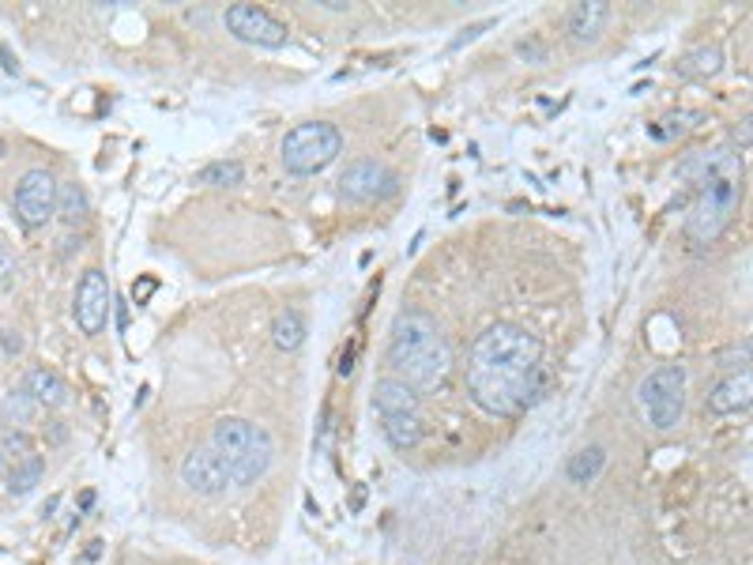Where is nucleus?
<instances>
[{
  "label": "nucleus",
  "mask_w": 753,
  "mask_h": 565,
  "mask_svg": "<svg viewBox=\"0 0 753 565\" xmlns=\"http://www.w3.org/2000/svg\"><path fill=\"white\" fill-rule=\"evenodd\" d=\"M118 306V329L125 332L128 329V302H113Z\"/></svg>",
  "instance_id": "32"
},
{
  "label": "nucleus",
  "mask_w": 753,
  "mask_h": 565,
  "mask_svg": "<svg viewBox=\"0 0 753 565\" xmlns=\"http://www.w3.org/2000/svg\"><path fill=\"white\" fill-rule=\"evenodd\" d=\"M0 343H4L8 355H20V351H23V335H20V332H12V329L0 332Z\"/></svg>",
  "instance_id": "30"
},
{
  "label": "nucleus",
  "mask_w": 753,
  "mask_h": 565,
  "mask_svg": "<svg viewBox=\"0 0 753 565\" xmlns=\"http://www.w3.org/2000/svg\"><path fill=\"white\" fill-rule=\"evenodd\" d=\"M753 407V370H731L719 377L716 389L708 392L712 415H739Z\"/></svg>",
  "instance_id": "12"
},
{
  "label": "nucleus",
  "mask_w": 753,
  "mask_h": 565,
  "mask_svg": "<svg viewBox=\"0 0 753 565\" xmlns=\"http://www.w3.org/2000/svg\"><path fill=\"white\" fill-rule=\"evenodd\" d=\"M678 174H682V182L698 185V200L686 216V234L701 245L716 242L731 226L735 211L742 204V155L731 151V147L698 151L693 159L682 162Z\"/></svg>",
  "instance_id": "2"
},
{
  "label": "nucleus",
  "mask_w": 753,
  "mask_h": 565,
  "mask_svg": "<svg viewBox=\"0 0 753 565\" xmlns=\"http://www.w3.org/2000/svg\"><path fill=\"white\" fill-rule=\"evenodd\" d=\"M182 482L193 494L200 498H223L226 490H234V468L219 449L211 445H200L182 460Z\"/></svg>",
  "instance_id": "8"
},
{
  "label": "nucleus",
  "mask_w": 753,
  "mask_h": 565,
  "mask_svg": "<svg viewBox=\"0 0 753 565\" xmlns=\"http://www.w3.org/2000/svg\"><path fill=\"white\" fill-rule=\"evenodd\" d=\"M245 182V167L237 159H219V162H208L203 170H196L193 185H203V188H231V185H242Z\"/></svg>",
  "instance_id": "22"
},
{
  "label": "nucleus",
  "mask_w": 753,
  "mask_h": 565,
  "mask_svg": "<svg viewBox=\"0 0 753 565\" xmlns=\"http://www.w3.org/2000/svg\"><path fill=\"white\" fill-rule=\"evenodd\" d=\"M698 121H701V113H693V110L667 113V118L659 121V125H667V128H652V136H656V140H670V136H686L693 125H698Z\"/></svg>",
  "instance_id": "25"
},
{
  "label": "nucleus",
  "mask_w": 753,
  "mask_h": 565,
  "mask_svg": "<svg viewBox=\"0 0 753 565\" xmlns=\"http://www.w3.org/2000/svg\"><path fill=\"white\" fill-rule=\"evenodd\" d=\"M223 20H226V27H231V35L237 38V42L280 49V46H286V38H291L286 23H280L268 8H257V4H231Z\"/></svg>",
  "instance_id": "10"
},
{
  "label": "nucleus",
  "mask_w": 753,
  "mask_h": 565,
  "mask_svg": "<svg viewBox=\"0 0 753 565\" xmlns=\"http://www.w3.org/2000/svg\"><path fill=\"white\" fill-rule=\"evenodd\" d=\"M20 384L30 392V396H35L38 407H49V412L64 407V404H69V396H72L69 384H64V377L57 370H49V366H35V370H27Z\"/></svg>",
  "instance_id": "15"
},
{
  "label": "nucleus",
  "mask_w": 753,
  "mask_h": 565,
  "mask_svg": "<svg viewBox=\"0 0 753 565\" xmlns=\"http://www.w3.org/2000/svg\"><path fill=\"white\" fill-rule=\"evenodd\" d=\"M95 505V490H84V498H79V509H91Z\"/></svg>",
  "instance_id": "35"
},
{
  "label": "nucleus",
  "mask_w": 753,
  "mask_h": 565,
  "mask_svg": "<svg viewBox=\"0 0 753 565\" xmlns=\"http://www.w3.org/2000/svg\"><path fill=\"white\" fill-rule=\"evenodd\" d=\"M637 407L652 430H675L686 415V370L659 366L637 384Z\"/></svg>",
  "instance_id": "6"
},
{
  "label": "nucleus",
  "mask_w": 753,
  "mask_h": 565,
  "mask_svg": "<svg viewBox=\"0 0 753 565\" xmlns=\"http://www.w3.org/2000/svg\"><path fill=\"white\" fill-rule=\"evenodd\" d=\"M321 4L329 8V12H347V8H350L347 0H321Z\"/></svg>",
  "instance_id": "34"
},
{
  "label": "nucleus",
  "mask_w": 753,
  "mask_h": 565,
  "mask_svg": "<svg viewBox=\"0 0 753 565\" xmlns=\"http://www.w3.org/2000/svg\"><path fill=\"white\" fill-rule=\"evenodd\" d=\"M151 291H155V280H144V283H140V291H133V294H136V306H144L147 294H151Z\"/></svg>",
  "instance_id": "33"
},
{
  "label": "nucleus",
  "mask_w": 753,
  "mask_h": 565,
  "mask_svg": "<svg viewBox=\"0 0 753 565\" xmlns=\"http://www.w3.org/2000/svg\"><path fill=\"white\" fill-rule=\"evenodd\" d=\"M42 475H46V456H27L23 464H15V468H8L4 475V482H8V494L12 498H27L30 490L42 482Z\"/></svg>",
  "instance_id": "20"
},
{
  "label": "nucleus",
  "mask_w": 753,
  "mask_h": 565,
  "mask_svg": "<svg viewBox=\"0 0 753 565\" xmlns=\"http://www.w3.org/2000/svg\"><path fill=\"white\" fill-rule=\"evenodd\" d=\"M343 151L340 128L329 121H306V125L291 128L283 140V170L294 177L321 174L324 167H332Z\"/></svg>",
  "instance_id": "5"
},
{
  "label": "nucleus",
  "mask_w": 753,
  "mask_h": 565,
  "mask_svg": "<svg viewBox=\"0 0 753 565\" xmlns=\"http://www.w3.org/2000/svg\"><path fill=\"white\" fill-rule=\"evenodd\" d=\"M399 193V177L392 174L384 162L376 159H358L343 170L340 177V196L350 204H370V200H388Z\"/></svg>",
  "instance_id": "9"
},
{
  "label": "nucleus",
  "mask_w": 753,
  "mask_h": 565,
  "mask_svg": "<svg viewBox=\"0 0 753 565\" xmlns=\"http://www.w3.org/2000/svg\"><path fill=\"white\" fill-rule=\"evenodd\" d=\"M719 69H724V49L719 46H698L675 64V72L682 79H712L719 76Z\"/></svg>",
  "instance_id": "17"
},
{
  "label": "nucleus",
  "mask_w": 753,
  "mask_h": 565,
  "mask_svg": "<svg viewBox=\"0 0 753 565\" xmlns=\"http://www.w3.org/2000/svg\"><path fill=\"white\" fill-rule=\"evenodd\" d=\"M468 392L486 415L509 419L551 392V370L543 366V340L513 321L490 324L471 343Z\"/></svg>",
  "instance_id": "1"
},
{
  "label": "nucleus",
  "mask_w": 753,
  "mask_h": 565,
  "mask_svg": "<svg viewBox=\"0 0 753 565\" xmlns=\"http://www.w3.org/2000/svg\"><path fill=\"white\" fill-rule=\"evenodd\" d=\"M110 309H113V291L106 283V275L98 268H87L84 280L76 286V302H72V317H76L79 332L84 335H98L110 321Z\"/></svg>",
  "instance_id": "11"
},
{
  "label": "nucleus",
  "mask_w": 753,
  "mask_h": 565,
  "mask_svg": "<svg viewBox=\"0 0 753 565\" xmlns=\"http://www.w3.org/2000/svg\"><path fill=\"white\" fill-rule=\"evenodd\" d=\"M12 275H15V257L0 245V283H12Z\"/></svg>",
  "instance_id": "29"
},
{
  "label": "nucleus",
  "mask_w": 753,
  "mask_h": 565,
  "mask_svg": "<svg viewBox=\"0 0 753 565\" xmlns=\"http://www.w3.org/2000/svg\"><path fill=\"white\" fill-rule=\"evenodd\" d=\"M0 456H4L8 464H23L27 456H35V441H30L27 430H8L4 438H0Z\"/></svg>",
  "instance_id": "24"
},
{
  "label": "nucleus",
  "mask_w": 753,
  "mask_h": 565,
  "mask_svg": "<svg viewBox=\"0 0 753 565\" xmlns=\"http://www.w3.org/2000/svg\"><path fill=\"white\" fill-rule=\"evenodd\" d=\"M603 468H607V449L588 445V449H580V453L572 456L565 475H569V482H577V487H592V482L603 475Z\"/></svg>",
  "instance_id": "18"
},
{
  "label": "nucleus",
  "mask_w": 753,
  "mask_h": 565,
  "mask_svg": "<svg viewBox=\"0 0 753 565\" xmlns=\"http://www.w3.org/2000/svg\"><path fill=\"white\" fill-rule=\"evenodd\" d=\"M517 53L523 57V61H535V64H543V61H546V49H543V42H535V38H528V42H520V46H517Z\"/></svg>",
  "instance_id": "28"
},
{
  "label": "nucleus",
  "mask_w": 753,
  "mask_h": 565,
  "mask_svg": "<svg viewBox=\"0 0 753 565\" xmlns=\"http://www.w3.org/2000/svg\"><path fill=\"white\" fill-rule=\"evenodd\" d=\"M384 438H388L392 449H399V453H407V449H415L422 441V419L419 415H396V419H384Z\"/></svg>",
  "instance_id": "23"
},
{
  "label": "nucleus",
  "mask_w": 753,
  "mask_h": 565,
  "mask_svg": "<svg viewBox=\"0 0 753 565\" xmlns=\"http://www.w3.org/2000/svg\"><path fill=\"white\" fill-rule=\"evenodd\" d=\"M731 144H735V147H750V144H753V113H750V118H742L739 125H735Z\"/></svg>",
  "instance_id": "27"
},
{
  "label": "nucleus",
  "mask_w": 753,
  "mask_h": 565,
  "mask_svg": "<svg viewBox=\"0 0 753 565\" xmlns=\"http://www.w3.org/2000/svg\"><path fill=\"white\" fill-rule=\"evenodd\" d=\"M4 475H8V460L0 456V479H4Z\"/></svg>",
  "instance_id": "37"
},
{
  "label": "nucleus",
  "mask_w": 753,
  "mask_h": 565,
  "mask_svg": "<svg viewBox=\"0 0 753 565\" xmlns=\"http://www.w3.org/2000/svg\"><path fill=\"white\" fill-rule=\"evenodd\" d=\"M373 412L381 419H396V415H419V392L399 377H381L373 384Z\"/></svg>",
  "instance_id": "14"
},
{
  "label": "nucleus",
  "mask_w": 753,
  "mask_h": 565,
  "mask_svg": "<svg viewBox=\"0 0 753 565\" xmlns=\"http://www.w3.org/2000/svg\"><path fill=\"white\" fill-rule=\"evenodd\" d=\"M494 27V20H482V23H471V27H464L460 30V38H453V42H448V49H460V46H468V42H474V38L482 35V30H490Z\"/></svg>",
  "instance_id": "26"
},
{
  "label": "nucleus",
  "mask_w": 753,
  "mask_h": 565,
  "mask_svg": "<svg viewBox=\"0 0 753 565\" xmlns=\"http://www.w3.org/2000/svg\"><path fill=\"white\" fill-rule=\"evenodd\" d=\"M350 373H355V347H347L340 358V377H350Z\"/></svg>",
  "instance_id": "31"
},
{
  "label": "nucleus",
  "mask_w": 753,
  "mask_h": 565,
  "mask_svg": "<svg viewBox=\"0 0 753 565\" xmlns=\"http://www.w3.org/2000/svg\"><path fill=\"white\" fill-rule=\"evenodd\" d=\"M4 151H8V144H4V140H0V159H4Z\"/></svg>",
  "instance_id": "38"
},
{
  "label": "nucleus",
  "mask_w": 753,
  "mask_h": 565,
  "mask_svg": "<svg viewBox=\"0 0 753 565\" xmlns=\"http://www.w3.org/2000/svg\"><path fill=\"white\" fill-rule=\"evenodd\" d=\"M610 20V4L603 0H584V4H572L569 20H565V30H569L572 46H595Z\"/></svg>",
  "instance_id": "13"
},
{
  "label": "nucleus",
  "mask_w": 753,
  "mask_h": 565,
  "mask_svg": "<svg viewBox=\"0 0 753 565\" xmlns=\"http://www.w3.org/2000/svg\"><path fill=\"white\" fill-rule=\"evenodd\" d=\"M38 412H42V407L35 404V396H30L23 384H15V389L4 396V404H0V419L8 422V430H23V426L35 419Z\"/></svg>",
  "instance_id": "19"
},
{
  "label": "nucleus",
  "mask_w": 753,
  "mask_h": 565,
  "mask_svg": "<svg viewBox=\"0 0 753 565\" xmlns=\"http://www.w3.org/2000/svg\"><path fill=\"white\" fill-rule=\"evenodd\" d=\"M57 185L61 182H53V174L42 167L27 170L15 182L12 208H15V219L23 223V231H42L49 219L57 216Z\"/></svg>",
  "instance_id": "7"
},
{
  "label": "nucleus",
  "mask_w": 753,
  "mask_h": 565,
  "mask_svg": "<svg viewBox=\"0 0 753 565\" xmlns=\"http://www.w3.org/2000/svg\"><path fill=\"white\" fill-rule=\"evenodd\" d=\"M388 366L415 392L437 389L448 377V370H453V347H448L445 332L437 329V321L425 309L396 314L388 340Z\"/></svg>",
  "instance_id": "3"
},
{
  "label": "nucleus",
  "mask_w": 753,
  "mask_h": 565,
  "mask_svg": "<svg viewBox=\"0 0 753 565\" xmlns=\"http://www.w3.org/2000/svg\"><path fill=\"white\" fill-rule=\"evenodd\" d=\"M272 343L280 351H298L306 343V317L298 309H280L272 321Z\"/></svg>",
  "instance_id": "21"
},
{
  "label": "nucleus",
  "mask_w": 753,
  "mask_h": 565,
  "mask_svg": "<svg viewBox=\"0 0 753 565\" xmlns=\"http://www.w3.org/2000/svg\"><path fill=\"white\" fill-rule=\"evenodd\" d=\"M362 502H366V490L358 487V490H355V502H350V509H362Z\"/></svg>",
  "instance_id": "36"
},
{
  "label": "nucleus",
  "mask_w": 753,
  "mask_h": 565,
  "mask_svg": "<svg viewBox=\"0 0 753 565\" xmlns=\"http://www.w3.org/2000/svg\"><path fill=\"white\" fill-rule=\"evenodd\" d=\"M57 216H61V223L69 226V231H76V226H84L87 219H91V200H87L84 185L79 182L57 185Z\"/></svg>",
  "instance_id": "16"
},
{
  "label": "nucleus",
  "mask_w": 753,
  "mask_h": 565,
  "mask_svg": "<svg viewBox=\"0 0 753 565\" xmlns=\"http://www.w3.org/2000/svg\"><path fill=\"white\" fill-rule=\"evenodd\" d=\"M208 445L219 449V453L231 460L237 487H252V482H260L275 460L272 433H268L264 426L249 422V419H237V415H226V419H219L215 426H211Z\"/></svg>",
  "instance_id": "4"
}]
</instances>
